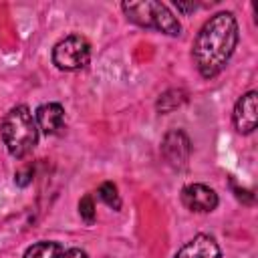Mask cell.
Wrapping results in <instances>:
<instances>
[{"mask_svg": "<svg viewBox=\"0 0 258 258\" xmlns=\"http://www.w3.org/2000/svg\"><path fill=\"white\" fill-rule=\"evenodd\" d=\"M238 44V22L232 12L214 14L198 32L194 42V60L204 79L224 71Z\"/></svg>", "mask_w": 258, "mask_h": 258, "instance_id": "cell-1", "label": "cell"}, {"mask_svg": "<svg viewBox=\"0 0 258 258\" xmlns=\"http://www.w3.org/2000/svg\"><path fill=\"white\" fill-rule=\"evenodd\" d=\"M2 141L12 157L28 155L38 141V125L26 105L12 107L2 121Z\"/></svg>", "mask_w": 258, "mask_h": 258, "instance_id": "cell-2", "label": "cell"}, {"mask_svg": "<svg viewBox=\"0 0 258 258\" xmlns=\"http://www.w3.org/2000/svg\"><path fill=\"white\" fill-rule=\"evenodd\" d=\"M121 8L131 22H135L143 28H153V30H159L167 36H179L181 34V26H179L177 18L161 2H155V0L123 2Z\"/></svg>", "mask_w": 258, "mask_h": 258, "instance_id": "cell-3", "label": "cell"}, {"mask_svg": "<svg viewBox=\"0 0 258 258\" xmlns=\"http://www.w3.org/2000/svg\"><path fill=\"white\" fill-rule=\"evenodd\" d=\"M89 58H91V44L87 38L79 34L67 36L64 40L56 42V46L52 48V62L62 71H79L87 67Z\"/></svg>", "mask_w": 258, "mask_h": 258, "instance_id": "cell-4", "label": "cell"}, {"mask_svg": "<svg viewBox=\"0 0 258 258\" xmlns=\"http://www.w3.org/2000/svg\"><path fill=\"white\" fill-rule=\"evenodd\" d=\"M161 153L165 157V161L175 167L181 169L187 165L189 155H191V143L187 139V135L181 129H171L165 133L163 143H161Z\"/></svg>", "mask_w": 258, "mask_h": 258, "instance_id": "cell-5", "label": "cell"}, {"mask_svg": "<svg viewBox=\"0 0 258 258\" xmlns=\"http://www.w3.org/2000/svg\"><path fill=\"white\" fill-rule=\"evenodd\" d=\"M232 119L240 133H252L256 129L258 125V93L256 91H248L238 99Z\"/></svg>", "mask_w": 258, "mask_h": 258, "instance_id": "cell-6", "label": "cell"}, {"mask_svg": "<svg viewBox=\"0 0 258 258\" xmlns=\"http://www.w3.org/2000/svg\"><path fill=\"white\" fill-rule=\"evenodd\" d=\"M181 204L191 212H212L218 206V194L204 183H189L181 189Z\"/></svg>", "mask_w": 258, "mask_h": 258, "instance_id": "cell-7", "label": "cell"}, {"mask_svg": "<svg viewBox=\"0 0 258 258\" xmlns=\"http://www.w3.org/2000/svg\"><path fill=\"white\" fill-rule=\"evenodd\" d=\"M175 258H222L218 242L208 234H198L187 244H183Z\"/></svg>", "mask_w": 258, "mask_h": 258, "instance_id": "cell-8", "label": "cell"}, {"mask_svg": "<svg viewBox=\"0 0 258 258\" xmlns=\"http://www.w3.org/2000/svg\"><path fill=\"white\" fill-rule=\"evenodd\" d=\"M34 121H36L38 129H42V133L54 135L64 125V109L58 103H44V105H40L36 109Z\"/></svg>", "mask_w": 258, "mask_h": 258, "instance_id": "cell-9", "label": "cell"}, {"mask_svg": "<svg viewBox=\"0 0 258 258\" xmlns=\"http://www.w3.org/2000/svg\"><path fill=\"white\" fill-rule=\"evenodd\" d=\"M62 252V246L56 242H36L26 248L24 258H60Z\"/></svg>", "mask_w": 258, "mask_h": 258, "instance_id": "cell-10", "label": "cell"}, {"mask_svg": "<svg viewBox=\"0 0 258 258\" xmlns=\"http://www.w3.org/2000/svg\"><path fill=\"white\" fill-rule=\"evenodd\" d=\"M97 196H99V200H101L103 204H107V206L113 208L115 212L121 210V198H119L117 185H115L113 181H105V183H101L99 189H97Z\"/></svg>", "mask_w": 258, "mask_h": 258, "instance_id": "cell-11", "label": "cell"}, {"mask_svg": "<svg viewBox=\"0 0 258 258\" xmlns=\"http://www.w3.org/2000/svg\"><path fill=\"white\" fill-rule=\"evenodd\" d=\"M183 101H185V93H183V91H177V89H171V91H167V93H163V95L159 97L157 109H159L161 113H169V111H173L175 107H179Z\"/></svg>", "mask_w": 258, "mask_h": 258, "instance_id": "cell-12", "label": "cell"}, {"mask_svg": "<svg viewBox=\"0 0 258 258\" xmlns=\"http://www.w3.org/2000/svg\"><path fill=\"white\" fill-rule=\"evenodd\" d=\"M79 216H81V220L87 226H91L95 222L97 212H95V202H93V196L91 194H87V196L81 198V202H79Z\"/></svg>", "mask_w": 258, "mask_h": 258, "instance_id": "cell-13", "label": "cell"}, {"mask_svg": "<svg viewBox=\"0 0 258 258\" xmlns=\"http://www.w3.org/2000/svg\"><path fill=\"white\" fill-rule=\"evenodd\" d=\"M14 181H16V185H20V187L28 185V183L32 181V169H30V167H24V169L16 171V175H14Z\"/></svg>", "mask_w": 258, "mask_h": 258, "instance_id": "cell-14", "label": "cell"}, {"mask_svg": "<svg viewBox=\"0 0 258 258\" xmlns=\"http://www.w3.org/2000/svg\"><path fill=\"white\" fill-rule=\"evenodd\" d=\"M60 258H89V256H87V252L81 250V248H71V250H64V252L60 254Z\"/></svg>", "mask_w": 258, "mask_h": 258, "instance_id": "cell-15", "label": "cell"}, {"mask_svg": "<svg viewBox=\"0 0 258 258\" xmlns=\"http://www.w3.org/2000/svg\"><path fill=\"white\" fill-rule=\"evenodd\" d=\"M173 4L177 6V10H181V12H185V14L198 8V4H196V2H181V0H175Z\"/></svg>", "mask_w": 258, "mask_h": 258, "instance_id": "cell-16", "label": "cell"}]
</instances>
